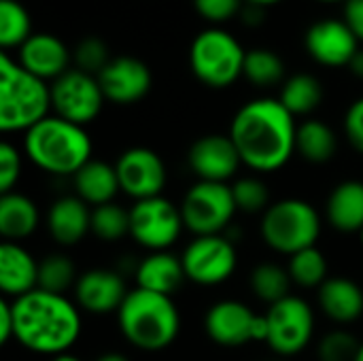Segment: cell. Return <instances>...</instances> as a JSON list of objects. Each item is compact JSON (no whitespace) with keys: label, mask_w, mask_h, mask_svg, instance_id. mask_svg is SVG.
Segmentation results:
<instances>
[{"label":"cell","mask_w":363,"mask_h":361,"mask_svg":"<svg viewBox=\"0 0 363 361\" xmlns=\"http://www.w3.org/2000/svg\"><path fill=\"white\" fill-rule=\"evenodd\" d=\"M72 60H74V68L98 77L102 72V68L111 62V55H108L104 40H100L96 36H87V38L79 40V45L74 47Z\"/></svg>","instance_id":"obj_37"},{"label":"cell","mask_w":363,"mask_h":361,"mask_svg":"<svg viewBox=\"0 0 363 361\" xmlns=\"http://www.w3.org/2000/svg\"><path fill=\"white\" fill-rule=\"evenodd\" d=\"M15 60L34 77L53 83L55 79H60L64 72L70 70L72 53L57 36L47 32H36L17 49Z\"/></svg>","instance_id":"obj_19"},{"label":"cell","mask_w":363,"mask_h":361,"mask_svg":"<svg viewBox=\"0 0 363 361\" xmlns=\"http://www.w3.org/2000/svg\"><path fill=\"white\" fill-rule=\"evenodd\" d=\"M187 162L200 181L213 183H225L238 172V166L242 164L230 134H206L198 138L189 147Z\"/></svg>","instance_id":"obj_17"},{"label":"cell","mask_w":363,"mask_h":361,"mask_svg":"<svg viewBox=\"0 0 363 361\" xmlns=\"http://www.w3.org/2000/svg\"><path fill=\"white\" fill-rule=\"evenodd\" d=\"M359 340L345 330H334L325 334L317 345L319 361H355L359 351Z\"/></svg>","instance_id":"obj_36"},{"label":"cell","mask_w":363,"mask_h":361,"mask_svg":"<svg viewBox=\"0 0 363 361\" xmlns=\"http://www.w3.org/2000/svg\"><path fill=\"white\" fill-rule=\"evenodd\" d=\"M328 223L345 234L362 232L363 228V181H342L338 183L325 206Z\"/></svg>","instance_id":"obj_24"},{"label":"cell","mask_w":363,"mask_h":361,"mask_svg":"<svg viewBox=\"0 0 363 361\" xmlns=\"http://www.w3.org/2000/svg\"><path fill=\"white\" fill-rule=\"evenodd\" d=\"M264 243L283 255H296L304 249L317 247L321 236V217L317 209L300 198H285L264 213L262 217Z\"/></svg>","instance_id":"obj_6"},{"label":"cell","mask_w":363,"mask_h":361,"mask_svg":"<svg viewBox=\"0 0 363 361\" xmlns=\"http://www.w3.org/2000/svg\"><path fill=\"white\" fill-rule=\"evenodd\" d=\"M185 277L204 287H215L225 283L236 266L238 255L234 240H230L225 234L217 236H196L181 255Z\"/></svg>","instance_id":"obj_13"},{"label":"cell","mask_w":363,"mask_h":361,"mask_svg":"<svg viewBox=\"0 0 363 361\" xmlns=\"http://www.w3.org/2000/svg\"><path fill=\"white\" fill-rule=\"evenodd\" d=\"M296 117L279 98H255L242 104L230 126V138L245 166L277 172L296 153Z\"/></svg>","instance_id":"obj_1"},{"label":"cell","mask_w":363,"mask_h":361,"mask_svg":"<svg viewBox=\"0 0 363 361\" xmlns=\"http://www.w3.org/2000/svg\"><path fill=\"white\" fill-rule=\"evenodd\" d=\"M279 100L294 117L311 115L313 111L319 109L323 100V85L319 83L317 77L308 72H298V74H291L283 83Z\"/></svg>","instance_id":"obj_28"},{"label":"cell","mask_w":363,"mask_h":361,"mask_svg":"<svg viewBox=\"0 0 363 361\" xmlns=\"http://www.w3.org/2000/svg\"><path fill=\"white\" fill-rule=\"evenodd\" d=\"M0 289L6 300L38 289V262L19 243L0 245Z\"/></svg>","instance_id":"obj_21"},{"label":"cell","mask_w":363,"mask_h":361,"mask_svg":"<svg viewBox=\"0 0 363 361\" xmlns=\"http://www.w3.org/2000/svg\"><path fill=\"white\" fill-rule=\"evenodd\" d=\"M79 281L72 260L64 253H51L38 262V289L66 296Z\"/></svg>","instance_id":"obj_31"},{"label":"cell","mask_w":363,"mask_h":361,"mask_svg":"<svg viewBox=\"0 0 363 361\" xmlns=\"http://www.w3.org/2000/svg\"><path fill=\"white\" fill-rule=\"evenodd\" d=\"M15 340L38 355H64L81 336V313L72 300L60 294L34 289L11 300Z\"/></svg>","instance_id":"obj_2"},{"label":"cell","mask_w":363,"mask_h":361,"mask_svg":"<svg viewBox=\"0 0 363 361\" xmlns=\"http://www.w3.org/2000/svg\"><path fill=\"white\" fill-rule=\"evenodd\" d=\"M242 77L257 87H272L283 81L285 64L281 55L270 49H251L245 57Z\"/></svg>","instance_id":"obj_32"},{"label":"cell","mask_w":363,"mask_h":361,"mask_svg":"<svg viewBox=\"0 0 363 361\" xmlns=\"http://www.w3.org/2000/svg\"><path fill=\"white\" fill-rule=\"evenodd\" d=\"M47 230L62 247L79 245L91 232V211L79 196L57 198L47 213Z\"/></svg>","instance_id":"obj_20"},{"label":"cell","mask_w":363,"mask_h":361,"mask_svg":"<svg viewBox=\"0 0 363 361\" xmlns=\"http://www.w3.org/2000/svg\"><path fill=\"white\" fill-rule=\"evenodd\" d=\"M279 2H283V0H245V4H253V6H262V9L274 6V4H279Z\"/></svg>","instance_id":"obj_45"},{"label":"cell","mask_w":363,"mask_h":361,"mask_svg":"<svg viewBox=\"0 0 363 361\" xmlns=\"http://www.w3.org/2000/svg\"><path fill=\"white\" fill-rule=\"evenodd\" d=\"M236 209L249 215L266 213L270 209V191L268 185L257 177H242L232 185Z\"/></svg>","instance_id":"obj_35"},{"label":"cell","mask_w":363,"mask_h":361,"mask_svg":"<svg viewBox=\"0 0 363 361\" xmlns=\"http://www.w3.org/2000/svg\"><path fill=\"white\" fill-rule=\"evenodd\" d=\"M96 361H130L125 355H121V353H104V355H100Z\"/></svg>","instance_id":"obj_46"},{"label":"cell","mask_w":363,"mask_h":361,"mask_svg":"<svg viewBox=\"0 0 363 361\" xmlns=\"http://www.w3.org/2000/svg\"><path fill=\"white\" fill-rule=\"evenodd\" d=\"M21 177V155L11 143L0 145V194H11Z\"/></svg>","instance_id":"obj_39"},{"label":"cell","mask_w":363,"mask_h":361,"mask_svg":"<svg viewBox=\"0 0 363 361\" xmlns=\"http://www.w3.org/2000/svg\"><path fill=\"white\" fill-rule=\"evenodd\" d=\"M274 361H281V360H274Z\"/></svg>","instance_id":"obj_51"},{"label":"cell","mask_w":363,"mask_h":361,"mask_svg":"<svg viewBox=\"0 0 363 361\" xmlns=\"http://www.w3.org/2000/svg\"><path fill=\"white\" fill-rule=\"evenodd\" d=\"M304 47L317 64L325 68H340L351 64L359 51V40L345 19L330 17L315 21L306 30Z\"/></svg>","instance_id":"obj_15"},{"label":"cell","mask_w":363,"mask_h":361,"mask_svg":"<svg viewBox=\"0 0 363 361\" xmlns=\"http://www.w3.org/2000/svg\"><path fill=\"white\" fill-rule=\"evenodd\" d=\"M32 36V19L19 0H0V47L19 49Z\"/></svg>","instance_id":"obj_30"},{"label":"cell","mask_w":363,"mask_h":361,"mask_svg":"<svg viewBox=\"0 0 363 361\" xmlns=\"http://www.w3.org/2000/svg\"><path fill=\"white\" fill-rule=\"evenodd\" d=\"M336 132L321 119H306L296 132V151L311 164H325L336 155Z\"/></svg>","instance_id":"obj_27"},{"label":"cell","mask_w":363,"mask_h":361,"mask_svg":"<svg viewBox=\"0 0 363 361\" xmlns=\"http://www.w3.org/2000/svg\"><path fill=\"white\" fill-rule=\"evenodd\" d=\"M115 170L119 177L121 191L134 198V202L162 196L168 181V172L162 157L147 147L125 149L117 157Z\"/></svg>","instance_id":"obj_14"},{"label":"cell","mask_w":363,"mask_h":361,"mask_svg":"<svg viewBox=\"0 0 363 361\" xmlns=\"http://www.w3.org/2000/svg\"><path fill=\"white\" fill-rule=\"evenodd\" d=\"M98 83L106 102L128 106L140 102L149 94L153 85V74L143 60L119 55L111 57V62L102 68V72L98 74Z\"/></svg>","instance_id":"obj_16"},{"label":"cell","mask_w":363,"mask_h":361,"mask_svg":"<svg viewBox=\"0 0 363 361\" xmlns=\"http://www.w3.org/2000/svg\"><path fill=\"white\" fill-rule=\"evenodd\" d=\"M355 361H363V343L359 345V351H357V357H355Z\"/></svg>","instance_id":"obj_49"},{"label":"cell","mask_w":363,"mask_h":361,"mask_svg":"<svg viewBox=\"0 0 363 361\" xmlns=\"http://www.w3.org/2000/svg\"><path fill=\"white\" fill-rule=\"evenodd\" d=\"M72 179H74L77 196L94 209L113 202L117 191H121L115 166L100 160L87 162Z\"/></svg>","instance_id":"obj_25"},{"label":"cell","mask_w":363,"mask_h":361,"mask_svg":"<svg viewBox=\"0 0 363 361\" xmlns=\"http://www.w3.org/2000/svg\"><path fill=\"white\" fill-rule=\"evenodd\" d=\"M236 211L232 185L228 183L198 181L181 202L183 223L196 236L225 234Z\"/></svg>","instance_id":"obj_8"},{"label":"cell","mask_w":363,"mask_h":361,"mask_svg":"<svg viewBox=\"0 0 363 361\" xmlns=\"http://www.w3.org/2000/svg\"><path fill=\"white\" fill-rule=\"evenodd\" d=\"M11 338H15V319H13V306L11 300L0 302V343L6 345Z\"/></svg>","instance_id":"obj_42"},{"label":"cell","mask_w":363,"mask_h":361,"mask_svg":"<svg viewBox=\"0 0 363 361\" xmlns=\"http://www.w3.org/2000/svg\"><path fill=\"white\" fill-rule=\"evenodd\" d=\"M345 134L353 149L363 153V98H357L345 115Z\"/></svg>","instance_id":"obj_40"},{"label":"cell","mask_w":363,"mask_h":361,"mask_svg":"<svg viewBox=\"0 0 363 361\" xmlns=\"http://www.w3.org/2000/svg\"><path fill=\"white\" fill-rule=\"evenodd\" d=\"M321 311L336 323H353L363 315V289L347 277H330L317 289Z\"/></svg>","instance_id":"obj_22"},{"label":"cell","mask_w":363,"mask_h":361,"mask_svg":"<svg viewBox=\"0 0 363 361\" xmlns=\"http://www.w3.org/2000/svg\"><path fill=\"white\" fill-rule=\"evenodd\" d=\"M181 206H174L164 196L138 200L130 209V236L145 249L168 251L183 232Z\"/></svg>","instance_id":"obj_10"},{"label":"cell","mask_w":363,"mask_h":361,"mask_svg":"<svg viewBox=\"0 0 363 361\" xmlns=\"http://www.w3.org/2000/svg\"><path fill=\"white\" fill-rule=\"evenodd\" d=\"M40 223L34 200L11 191L0 196V234L4 243H19L36 232Z\"/></svg>","instance_id":"obj_26"},{"label":"cell","mask_w":363,"mask_h":361,"mask_svg":"<svg viewBox=\"0 0 363 361\" xmlns=\"http://www.w3.org/2000/svg\"><path fill=\"white\" fill-rule=\"evenodd\" d=\"M289 277L296 285L306 289H319L330 277H328V260L317 249H304L289 257Z\"/></svg>","instance_id":"obj_33"},{"label":"cell","mask_w":363,"mask_h":361,"mask_svg":"<svg viewBox=\"0 0 363 361\" xmlns=\"http://www.w3.org/2000/svg\"><path fill=\"white\" fill-rule=\"evenodd\" d=\"M185 279L181 257L168 251H153L136 266V287L153 294L172 296Z\"/></svg>","instance_id":"obj_23"},{"label":"cell","mask_w":363,"mask_h":361,"mask_svg":"<svg viewBox=\"0 0 363 361\" xmlns=\"http://www.w3.org/2000/svg\"><path fill=\"white\" fill-rule=\"evenodd\" d=\"M359 236H362V245H363V228H362V232H359Z\"/></svg>","instance_id":"obj_50"},{"label":"cell","mask_w":363,"mask_h":361,"mask_svg":"<svg viewBox=\"0 0 363 361\" xmlns=\"http://www.w3.org/2000/svg\"><path fill=\"white\" fill-rule=\"evenodd\" d=\"M266 323V345L281 357L302 353L315 334V313L311 304L300 296H287L285 300L268 306Z\"/></svg>","instance_id":"obj_9"},{"label":"cell","mask_w":363,"mask_h":361,"mask_svg":"<svg viewBox=\"0 0 363 361\" xmlns=\"http://www.w3.org/2000/svg\"><path fill=\"white\" fill-rule=\"evenodd\" d=\"M355 77H359V79H363V49H359L357 53H355V57L351 60V64L347 66Z\"/></svg>","instance_id":"obj_44"},{"label":"cell","mask_w":363,"mask_h":361,"mask_svg":"<svg viewBox=\"0 0 363 361\" xmlns=\"http://www.w3.org/2000/svg\"><path fill=\"white\" fill-rule=\"evenodd\" d=\"M240 17L245 19V23H249V26H259L262 21H264V9L262 6H253V4H247L245 9H242V13H240Z\"/></svg>","instance_id":"obj_43"},{"label":"cell","mask_w":363,"mask_h":361,"mask_svg":"<svg viewBox=\"0 0 363 361\" xmlns=\"http://www.w3.org/2000/svg\"><path fill=\"white\" fill-rule=\"evenodd\" d=\"M242 4L245 0H194L196 13L211 23H223L240 15L245 9Z\"/></svg>","instance_id":"obj_38"},{"label":"cell","mask_w":363,"mask_h":361,"mask_svg":"<svg viewBox=\"0 0 363 361\" xmlns=\"http://www.w3.org/2000/svg\"><path fill=\"white\" fill-rule=\"evenodd\" d=\"M51 361H81L77 355H70V353H64V355H57V357H53Z\"/></svg>","instance_id":"obj_47"},{"label":"cell","mask_w":363,"mask_h":361,"mask_svg":"<svg viewBox=\"0 0 363 361\" xmlns=\"http://www.w3.org/2000/svg\"><path fill=\"white\" fill-rule=\"evenodd\" d=\"M345 23L353 30L357 40L363 43V0H347L345 2Z\"/></svg>","instance_id":"obj_41"},{"label":"cell","mask_w":363,"mask_h":361,"mask_svg":"<svg viewBox=\"0 0 363 361\" xmlns=\"http://www.w3.org/2000/svg\"><path fill=\"white\" fill-rule=\"evenodd\" d=\"M247 51L238 38L221 28L202 30L189 47V66L196 79L213 89L234 85L245 70Z\"/></svg>","instance_id":"obj_7"},{"label":"cell","mask_w":363,"mask_h":361,"mask_svg":"<svg viewBox=\"0 0 363 361\" xmlns=\"http://www.w3.org/2000/svg\"><path fill=\"white\" fill-rule=\"evenodd\" d=\"M117 321L123 338L147 353L168 349L181 330V317L172 296L153 294L140 287L125 296L117 311Z\"/></svg>","instance_id":"obj_4"},{"label":"cell","mask_w":363,"mask_h":361,"mask_svg":"<svg viewBox=\"0 0 363 361\" xmlns=\"http://www.w3.org/2000/svg\"><path fill=\"white\" fill-rule=\"evenodd\" d=\"M23 151L40 170L55 177H74L91 162V138L83 126L49 115L23 134Z\"/></svg>","instance_id":"obj_3"},{"label":"cell","mask_w":363,"mask_h":361,"mask_svg":"<svg viewBox=\"0 0 363 361\" xmlns=\"http://www.w3.org/2000/svg\"><path fill=\"white\" fill-rule=\"evenodd\" d=\"M130 291L125 289V281L117 270L108 268H91L79 274L74 285V298L79 309L91 315H108L117 313Z\"/></svg>","instance_id":"obj_18"},{"label":"cell","mask_w":363,"mask_h":361,"mask_svg":"<svg viewBox=\"0 0 363 361\" xmlns=\"http://www.w3.org/2000/svg\"><path fill=\"white\" fill-rule=\"evenodd\" d=\"M291 277H289V270L279 266V264H272V262H264L259 266H255L251 270V277H249V285H251V291L262 300L266 302L268 306L285 300L289 294V287H291Z\"/></svg>","instance_id":"obj_29"},{"label":"cell","mask_w":363,"mask_h":361,"mask_svg":"<svg viewBox=\"0 0 363 361\" xmlns=\"http://www.w3.org/2000/svg\"><path fill=\"white\" fill-rule=\"evenodd\" d=\"M51 85L28 72L11 53H0V130L28 132L51 111Z\"/></svg>","instance_id":"obj_5"},{"label":"cell","mask_w":363,"mask_h":361,"mask_svg":"<svg viewBox=\"0 0 363 361\" xmlns=\"http://www.w3.org/2000/svg\"><path fill=\"white\" fill-rule=\"evenodd\" d=\"M91 234L104 243H115L130 234V211L115 202L91 209Z\"/></svg>","instance_id":"obj_34"},{"label":"cell","mask_w":363,"mask_h":361,"mask_svg":"<svg viewBox=\"0 0 363 361\" xmlns=\"http://www.w3.org/2000/svg\"><path fill=\"white\" fill-rule=\"evenodd\" d=\"M106 98L98 83V77L87 74L79 68H70L51 83V106L53 115L72 121L77 126L91 123L104 106Z\"/></svg>","instance_id":"obj_12"},{"label":"cell","mask_w":363,"mask_h":361,"mask_svg":"<svg viewBox=\"0 0 363 361\" xmlns=\"http://www.w3.org/2000/svg\"><path fill=\"white\" fill-rule=\"evenodd\" d=\"M317 2H323V4H336V2H347V0H317Z\"/></svg>","instance_id":"obj_48"},{"label":"cell","mask_w":363,"mask_h":361,"mask_svg":"<svg viewBox=\"0 0 363 361\" xmlns=\"http://www.w3.org/2000/svg\"><path fill=\"white\" fill-rule=\"evenodd\" d=\"M204 330L215 345L228 349L245 347L253 340L266 343L268 338L266 315H255L238 300L215 302L204 317Z\"/></svg>","instance_id":"obj_11"}]
</instances>
